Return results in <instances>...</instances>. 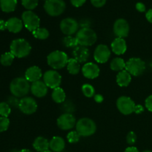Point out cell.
I'll list each match as a JSON object with an SVG mask.
<instances>
[{
	"mask_svg": "<svg viewBox=\"0 0 152 152\" xmlns=\"http://www.w3.org/2000/svg\"><path fill=\"white\" fill-rule=\"evenodd\" d=\"M10 91L13 96L17 98H23L31 91L29 82L23 77H17L13 79L10 84Z\"/></svg>",
	"mask_w": 152,
	"mask_h": 152,
	"instance_id": "1",
	"label": "cell"
},
{
	"mask_svg": "<svg viewBox=\"0 0 152 152\" xmlns=\"http://www.w3.org/2000/svg\"><path fill=\"white\" fill-rule=\"evenodd\" d=\"M31 44L25 39H16L10 43V51L15 57L21 59L28 56L31 51Z\"/></svg>",
	"mask_w": 152,
	"mask_h": 152,
	"instance_id": "2",
	"label": "cell"
},
{
	"mask_svg": "<svg viewBox=\"0 0 152 152\" xmlns=\"http://www.w3.org/2000/svg\"><path fill=\"white\" fill-rule=\"evenodd\" d=\"M68 55L61 50H54L49 53L47 56L48 65L53 70H59L65 68L68 64Z\"/></svg>",
	"mask_w": 152,
	"mask_h": 152,
	"instance_id": "3",
	"label": "cell"
},
{
	"mask_svg": "<svg viewBox=\"0 0 152 152\" xmlns=\"http://www.w3.org/2000/svg\"><path fill=\"white\" fill-rule=\"evenodd\" d=\"M79 45L88 47L94 44L97 39L96 32L91 28H83L79 30L76 35Z\"/></svg>",
	"mask_w": 152,
	"mask_h": 152,
	"instance_id": "4",
	"label": "cell"
},
{
	"mask_svg": "<svg viewBox=\"0 0 152 152\" xmlns=\"http://www.w3.org/2000/svg\"><path fill=\"white\" fill-rule=\"evenodd\" d=\"M76 131L81 137H90L96 131V123L93 120L88 117L80 119L76 124Z\"/></svg>",
	"mask_w": 152,
	"mask_h": 152,
	"instance_id": "5",
	"label": "cell"
},
{
	"mask_svg": "<svg viewBox=\"0 0 152 152\" xmlns=\"http://www.w3.org/2000/svg\"><path fill=\"white\" fill-rule=\"evenodd\" d=\"M126 70L131 75L139 77L145 71V63L140 58H131L126 62Z\"/></svg>",
	"mask_w": 152,
	"mask_h": 152,
	"instance_id": "6",
	"label": "cell"
},
{
	"mask_svg": "<svg viewBox=\"0 0 152 152\" xmlns=\"http://www.w3.org/2000/svg\"><path fill=\"white\" fill-rule=\"evenodd\" d=\"M65 7L63 0H48L44 4L45 10L50 16H60L65 11Z\"/></svg>",
	"mask_w": 152,
	"mask_h": 152,
	"instance_id": "7",
	"label": "cell"
},
{
	"mask_svg": "<svg viewBox=\"0 0 152 152\" xmlns=\"http://www.w3.org/2000/svg\"><path fill=\"white\" fill-rule=\"evenodd\" d=\"M22 20L25 28L31 32L39 28V17L32 10H26L23 12L22 15Z\"/></svg>",
	"mask_w": 152,
	"mask_h": 152,
	"instance_id": "8",
	"label": "cell"
},
{
	"mask_svg": "<svg viewBox=\"0 0 152 152\" xmlns=\"http://www.w3.org/2000/svg\"><path fill=\"white\" fill-rule=\"evenodd\" d=\"M43 82L49 88L53 89L59 87L62 83V77L58 71L49 70L43 74Z\"/></svg>",
	"mask_w": 152,
	"mask_h": 152,
	"instance_id": "9",
	"label": "cell"
},
{
	"mask_svg": "<svg viewBox=\"0 0 152 152\" xmlns=\"http://www.w3.org/2000/svg\"><path fill=\"white\" fill-rule=\"evenodd\" d=\"M135 103L130 97L122 96L117 100V108L121 114L129 115L134 111Z\"/></svg>",
	"mask_w": 152,
	"mask_h": 152,
	"instance_id": "10",
	"label": "cell"
},
{
	"mask_svg": "<svg viewBox=\"0 0 152 152\" xmlns=\"http://www.w3.org/2000/svg\"><path fill=\"white\" fill-rule=\"evenodd\" d=\"M19 108L25 114L31 115L37 111L38 105L34 98L31 96H25L19 100Z\"/></svg>",
	"mask_w": 152,
	"mask_h": 152,
	"instance_id": "11",
	"label": "cell"
},
{
	"mask_svg": "<svg viewBox=\"0 0 152 152\" xmlns=\"http://www.w3.org/2000/svg\"><path fill=\"white\" fill-rule=\"evenodd\" d=\"M59 27L61 31L66 36L74 35L79 31V23L76 19L71 17L62 19Z\"/></svg>",
	"mask_w": 152,
	"mask_h": 152,
	"instance_id": "12",
	"label": "cell"
},
{
	"mask_svg": "<svg viewBox=\"0 0 152 152\" xmlns=\"http://www.w3.org/2000/svg\"><path fill=\"white\" fill-rule=\"evenodd\" d=\"M56 124L61 130L68 131L71 130L74 126H76L77 122L75 117L72 114L64 113L57 119Z\"/></svg>",
	"mask_w": 152,
	"mask_h": 152,
	"instance_id": "13",
	"label": "cell"
},
{
	"mask_svg": "<svg viewBox=\"0 0 152 152\" xmlns=\"http://www.w3.org/2000/svg\"><path fill=\"white\" fill-rule=\"evenodd\" d=\"M111 50L108 48V47L105 45L101 44L99 45L96 48L94 53V57L95 61L98 63L104 64L108 62V59L111 56Z\"/></svg>",
	"mask_w": 152,
	"mask_h": 152,
	"instance_id": "14",
	"label": "cell"
},
{
	"mask_svg": "<svg viewBox=\"0 0 152 152\" xmlns=\"http://www.w3.org/2000/svg\"><path fill=\"white\" fill-rule=\"evenodd\" d=\"M130 31L129 24L126 19H118L114 24V33L119 38L127 37Z\"/></svg>",
	"mask_w": 152,
	"mask_h": 152,
	"instance_id": "15",
	"label": "cell"
},
{
	"mask_svg": "<svg viewBox=\"0 0 152 152\" xmlns=\"http://www.w3.org/2000/svg\"><path fill=\"white\" fill-rule=\"evenodd\" d=\"M83 74L86 78L94 80L99 77L100 69L96 64L94 62H87L83 65L82 68Z\"/></svg>",
	"mask_w": 152,
	"mask_h": 152,
	"instance_id": "16",
	"label": "cell"
},
{
	"mask_svg": "<svg viewBox=\"0 0 152 152\" xmlns=\"http://www.w3.org/2000/svg\"><path fill=\"white\" fill-rule=\"evenodd\" d=\"M73 58L78 61L80 63H84L88 59L90 53L87 47L82 45H78L74 48L72 52Z\"/></svg>",
	"mask_w": 152,
	"mask_h": 152,
	"instance_id": "17",
	"label": "cell"
},
{
	"mask_svg": "<svg viewBox=\"0 0 152 152\" xmlns=\"http://www.w3.org/2000/svg\"><path fill=\"white\" fill-rule=\"evenodd\" d=\"M31 91L33 95L38 98L44 97L48 93V86L42 81L34 82L31 86Z\"/></svg>",
	"mask_w": 152,
	"mask_h": 152,
	"instance_id": "18",
	"label": "cell"
},
{
	"mask_svg": "<svg viewBox=\"0 0 152 152\" xmlns=\"http://www.w3.org/2000/svg\"><path fill=\"white\" fill-rule=\"evenodd\" d=\"M25 78L29 83H34L39 81L42 76L41 68L38 66H31L26 70L25 74Z\"/></svg>",
	"mask_w": 152,
	"mask_h": 152,
	"instance_id": "19",
	"label": "cell"
},
{
	"mask_svg": "<svg viewBox=\"0 0 152 152\" xmlns=\"http://www.w3.org/2000/svg\"><path fill=\"white\" fill-rule=\"evenodd\" d=\"M111 50L116 55L124 54L127 50V44L124 39L117 37L111 45Z\"/></svg>",
	"mask_w": 152,
	"mask_h": 152,
	"instance_id": "20",
	"label": "cell"
},
{
	"mask_svg": "<svg viewBox=\"0 0 152 152\" xmlns=\"http://www.w3.org/2000/svg\"><path fill=\"white\" fill-rule=\"evenodd\" d=\"M6 25H7V29L13 34L19 33L23 28L22 20L17 17L10 18L8 20L6 21Z\"/></svg>",
	"mask_w": 152,
	"mask_h": 152,
	"instance_id": "21",
	"label": "cell"
},
{
	"mask_svg": "<svg viewBox=\"0 0 152 152\" xmlns=\"http://www.w3.org/2000/svg\"><path fill=\"white\" fill-rule=\"evenodd\" d=\"M49 142L50 141L48 140L47 138L44 137H37L33 142V147L37 151L45 152L50 148Z\"/></svg>",
	"mask_w": 152,
	"mask_h": 152,
	"instance_id": "22",
	"label": "cell"
},
{
	"mask_svg": "<svg viewBox=\"0 0 152 152\" xmlns=\"http://www.w3.org/2000/svg\"><path fill=\"white\" fill-rule=\"evenodd\" d=\"M49 147L50 151L53 152H61L64 150L65 147V140L62 137L59 136H55L49 142Z\"/></svg>",
	"mask_w": 152,
	"mask_h": 152,
	"instance_id": "23",
	"label": "cell"
},
{
	"mask_svg": "<svg viewBox=\"0 0 152 152\" xmlns=\"http://www.w3.org/2000/svg\"><path fill=\"white\" fill-rule=\"evenodd\" d=\"M117 85L120 87H127L132 82V75L126 70L120 71L116 77Z\"/></svg>",
	"mask_w": 152,
	"mask_h": 152,
	"instance_id": "24",
	"label": "cell"
},
{
	"mask_svg": "<svg viewBox=\"0 0 152 152\" xmlns=\"http://www.w3.org/2000/svg\"><path fill=\"white\" fill-rule=\"evenodd\" d=\"M17 5V0H0V7L4 13L14 11Z\"/></svg>",
	"mask_w": 152,
	"mask_h": 152,
	"instance_id": "25",
	"label": "cell"
},
{
	"mask_svg": "<svg viewBox=\"0 0 152 152\" xmlns=\"http://www.w3.org/2000/svg\"><path fill=\"white\" fill-rule=\"evenodd\" d=\"M51 97L56 103H63L66 99V95L63 89L61 88L60 87H58L53 90Z\"/></svg>",
	"mask_w": 152,
	"mask_h": 152,
	"instance_id": "26",
	"label": "cell"
},
{
	"mask_svg": "<svg viewBox=\"0 0 152 152\" xmlns=\"http://www.w3.org/2000/svg\"><path fill=\"white\" fill-rule=\"evenodd\" d=\"M126 62H125L124 59L120 57H117L112 59L111 64H110V68L112 71L120 72L126 68Z\"/></svg>",
	"mask_w": 152,
	"mask_h": 152,
	"instance_id": "27",
	"label": "cell"
},
{
	"mask_svg": "<svg viewBox=\"0 0 152 152\" xmlns=\"http://www.w3.org/2000/svg\"><path fill=\"white\" fill-rule=\"evenodd\" d=\"M67 69H68V73L70 74L76 75L80 71V62L74 58H71V59H68V64H67Z\"/></svg>",
	"mask_w": 152,
	"mask_h": 152,
	"instance_id": "28",
	"label": "cell"
},
{
	"mask_svg": "<svg viewBox=\"0 0 152 152\" xmlns=\"http://www.w3.org/2000/svg\"><path fill=\"white\" fill-rule=\"evenodd\" d=\"M14 59V55L11 52H5L0 57V63L3 66H10L12 65Z\"/></svg>",
	"mask_w": 152,
	"mask_h": 152,
	"instance_id": "29",
	"label": "cell"
},
{
	"mask_svg": "<svg viewBox=\"0 0 152 152\" xmlns=\"http://www.w3.org/2000/svg\"><path fill=\"white\" fill-rule=\"evenodd\" d=\"M33 36L35 37L36 39H38L41 40H45L46 39H48L49 37V31H48L46 28H39L38 29H37L36 31H33L32 32Z\"/></svg>",
	"mask_w": 152,
	"mask_h": 152,
	"instance_id": "30",
	"label": "cell"
},
{
	"mask_svg": "<svg viewBox=\"0 0 152 152\" xmlns=\"http://www.w3.org/2000/svg\"><path fill=\"white\" fill-rule=\"evenodd\" d=\"M62 44L66 48H76L79 45V43L76 37L72 36H66L62 39Z\"/></svg>",
	"mask_w": 152,
	"mask_h": 152,
	"instance_id": "31",
	"label": "cell"
},
{
	"mask_svg": "<svg viewBox=\"0 0 152 152\" xmlns=\"http://www.w3.org/2000/svg\"><path fill=\"white\" fill-rule=\"evenodd\" d=\"M82 91L86 97H93L95 95V89L91 85L84 84L82 86Z\"/></svg>",
	"mask_w": 152,
	"mask_h": 152,
	"instance_id": "32",
	"label": "cell"
},
{
	"mask_svg": "<svg viewBox=\"0 0 152 152\" xmlns=\"http://www.w3.org/2000/svg\"><path fill=\"white\" fill-rule=\"evenodd\" d=\"M11 113V108L10 105L5 102H0V116L4 117H8Z\"/></svg>",
	"mask_w": 152,
	"mask_h": 152,
	"instance_id": "33",
	"label": "cell"
},
{
	"mask_svg": "<svg viewBox=\"0 0 152 152\" xmlns=\"http://www.w3.org/2000/svg\"><path fill=\"white\" fill-rule=\"evenodd\" d=\"M39 0H22V4L28 10H32L37 7Z\"/></svg>",
	"mask_w": 152,
	"mask_h": 152,
	"instance_id": "34",
	"label": "cell"
},
{
	"mask_svg": "<svg viewBox=\"0 0 152 152\" xmlns=\"http://www.w3.org/2000/svg\"><path fill=\"white\" fill-rule=\"evenodd\" d=\"M80 135L79 134L78 132L77 131H72V132H69L67 135V140L70 143H76L80 141Z\"/></svg>",
	"mask_w": 152,
	"mask_h": 152,
	"instance_id": "35",
	"label": "cell"
},
{
	"mask_svg": "<svg viewBox=\"0 0 152 152\" xmlns=\"http://www.w3.org/2000/svg\"><path fill=\"white\" fill-rule=\"evenodd\" d=\"M62 111H65V113H68V114H72L75 110V107L71 101H65L63 102V105H62Z\"/></svg>",
	"mask_w": 152,
	"mask_h": 152,
	"instance_id": "36",
	"label": "cell"
},
{
	"mask_svg": "<svg viewBox=\"0 0 152 152\" xmlns=\"http://www.w3.org/2000/svg\"><path fill=\"white\" fill-rule=\"evenodd\" d=\"M10 120L7 117H0V132H4L8 129Z\"/></svg>",
	"mask_w": 152,
	"mask_h": 152,
	"instance_id": "37",
	"label": "cell"
},
{
	"mask_svg": "<svg viewBox=\"0 0 152 152\" xmlns=\"http://www.w3.org/2000/svg\"><path fill=\"white\" fill-rule=\"evenodd\" d=\"M137 140V135L134 132H130L128 133L127 137H126V141L129 145H133L136 142Z\"/></svg>",
	"mask_w": 152,
	"mask_h": 152,
	"instance_id": "38",
	"label": "cell"
},
{
	"mask_svg": "<svg viewBox=\"0 0 152 152\" xmlns=\"http://www.w3.org/2000/svg\"><path fill=\"white\" fill-rule=\"evenodd\" d=\"M107 0H91L92 5L95 7H102L106 3Z\"/></svg>",
	"mask_w": 152,
	"mask_h": 152,
	"instance_id": "39",
	"label": "cell"
},
{
	"mask_svg": "<svg viewBox=\"0 0 152 152\" xmlns=\"http://www.w3.org/2000/svg\"><path fill=\"white\" fill-rule=\"evenodd\" d=\"M145 108L148 110L149 111L152 112V95H150L149 96L146 98L145 101Z\"/></svg>",
	"mask_w": 152,
	"mask_h": 152,
	"instance_id": "40",
	"label": "cell"
},
{
	"mask_svg": "<svg viewBox=\"0 0 152 152\" xmlns=\"http://www.w3.org/2000/svg\"><path fill=\"white\" fill-rule=\"evenodd\" d=\"M86 0H71V2L73 6L76 7H80L86 3Z\"/></svg>",
	"mask_w": 152,
	"mask_h": 152,
	"instance_id": "41",
	"label": "cell"
},
{
	"mask_svg": "<svg viewBox=\"0 0 152 152\" xmlns=\"http://www.w3.org/2000/svg\"><path fill=\"white\" fill-rule=\"evenodd\" d=\"M136 9L140 13H143V12L145 11L146 10V7H145V5L142 2H137L136 4Z\"/></svg>",
	"mask_w": 152,
	"mask_h": 152,
	"instance_id": "42",
	"label": "cell"
},
{
	"mask_svg": "<svg viewBox=\"0 0 152 152\" xmlns=\"http://www.w3.org/2000/svg\"><path fill=\"white\" fill-rule=\"evenodd\" d=\"M79 25H80V26L82 27V28H90L91 22H89V20H88V19H83V20H81L80 23L79 24Z\"/></svg>",
	"mask_w": 152,
	"mask_h": 152,
	"instance_id": "43",
	"label": "cell"
},
{
	"mask_svg": "<svg viewBox=\"0 0 152 152\" xmlns=\"http://www.w3.org/2000/svg\"><path fill=\"white\" fill-rule=\"evenodd\" d=\"M144 111V108L142 105H135V108H134V112L136 113V114H141Z\"/></svg>",
	"mask_w": 152,
	"mask_h": 152,
	"instance_id": "44",
	"label": "cell"
},
{
	"mask_svg": "<svg viewBox=\"0 0 152 152\" xmlns=\"http://www.w3.org/2000/svg\"><path fill=\"white\" fill-rule=\"evenodd\" d=\"M94 97L95 102H97V103H101V102H103L104 100V97L102 96V95L99 94H95Z\"/></svg>",
	"mask_w": 152,
	"mask_h": 152,
	"instance_id": "45",
	"label": "cell"
},
{
	"mask_svg": "<svg viewBox=\"0 0 152 152\" xmlns=\"http://www.w3.org/2000/svg\"><path fill=\"white\" fill-rule=\"evenodd\" d=\"M145 17H146V19L148 20V22H149L150 23H152V9H150V10H148L146 12Z\"/></svg>",
	"mask_w": 152,
	"mask_h": 152,
	"instance_id": "46",
	"label": "cell"
},
{
	"mask_svg": "<svg viewBox=\"0 0 152 152\" xmlns=\"http://www.w3.org/2000/svg\"><path fill=\"white\" fill-rule=\"evenodd\" d=\"M5 29H7L6 22L2 19H0V31H4Z\"/></svg>",
	"mask_w": 152,
	"mask_h": 152,
	"instance_id": "47",
	"label": "cell"
},
{
	"mask_svg": "<svg viewBox=\"0 0 152 152\" xmlns=\"http://www.w3.org/2000/svg\"><path fill=\"white\" fill-rule=\"evenodd\" d=\"M125 152H139V151H138V149L136 148V147L132 146L126 148Z\"/></svg>",
	"mask_w": 152,
	"mask_h": 152,
	"instance_id": "48",
	"label": "cell"
},
{
	"mask_svg": "<svg viewBox=\"0 0 152 152\" xmlns=\"http://www.w3.org/2000/svg\"><path fill=\"white\" fill-rule=\"evenodd\" d=\"M19 152H33V151H31V150H29V149H22V150H21V151H19Z\"/></svg>",
	"mask_w": 152,
	"mask_h": 152,
	"instance_id": "49",
	"label": "cell"
},
{
	"mask_svg": "<svg viewBox=\"0 0 152 152\" xmlns=\"http://www.w3.org/2000/svg\"><path fill=\"white\" fill-rule=\"evenodd\" d=\"M142 152H152V151H148V150H146V151H142Z\"/></svg>",
	"mask_w": 152,
	"mask_h": 152,
	"instance_id": "50",
	"label": "cell"
},
{
	"mask_svg": "<svg viewBox=\"0 0 152 152\" xmlns=\"http://www.w3.org/2000/svg\"><path fill=\"white\" fill-rule=\"evenodd\" d=\"M45 152H53L52 151H49V150H48V151H45Z\"/></svg>",
	"mask_w": 152,
	"mask_h": 152,
	"instance_id": "51",
	"label": "cell"
},
{
	"mask_svg": "<svg viewBox=\"0 0 152 152\" xmlns=\"http://www.w3.org/2000/svg\"><path fill=\"white\" fill-rule=\"evenodd\" d=\"M44 1H48V0H44Z\"/></svg>",
	"mask_w": 152,
	"mask_h": 152,
	"instance_id": "52",
	"label": "cell"
}]
</instances>
